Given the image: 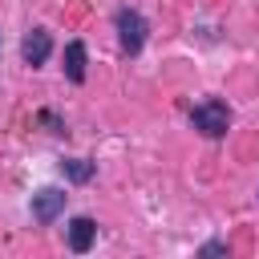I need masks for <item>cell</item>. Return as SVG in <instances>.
<instances>
[{
  "mask_svg": "<svg viewBox=\"0 0 259 259\" xmlns=\"http://www.w3.org/2000/svg\"><path fill=\"white\" fill-rule=\"evenodd\" d=\"M190 121H194L198 134H206V138H223L227 125H231V109H227V101L210 97V101H202V105L190 109Z\"/></svg>",
  "mask_w": 259,
  "mask_h": 259,
  "instance_id": "6da1fadb",
  "label": "cell"
},
{
  "mask_svg": "<svg viewBox=\"0 0 259 259\" xmlns=\"http://www.w3.org/2000/svg\"><path fill=\"white\" fill-rule=\"evenodd\" d=\"M117 40H121V49L134 57V53H142V45H146V20L134 12V8H121L117 12Z\"/></svg>",
  "mask_w": 259,
  "mask_h": 259,
  "instance_id": "7a4b0ae2",
  "label": "cell"
},
{
  "mask_svg": "<svg viewBox=\"0 0 259 259\" xmlns=\"http://www.w3.org/2000/svg\"><path fill=\"white\" fill-rule=\"evenodd\" d=\"M65 190H57V186H45V190H36L32 194V219L36 223H53L61 210H65Z\"/></svg>",
  "mask_w": 259,
  "mask_h": 259,
  "instance_id": "3957f363",
  "label": "cell"
},
{
  "mask_svg": "<svg viewBox=\"0 0 259 259\" xmlns=\"http://www.w3.org/2000/svg\"><path fill=\"white\" fill-rule=\"evenodd\" d=\"M49 53H53V40H49V32L45 28H32L24 40H20V57H24V65H45L49 61Z\"/></svg>",
  "mask_w": 259,
  "mask_h": 259,
  "instance_id": "277c9868",
  "label": "cell"
},
{
  "mask_svg": "<svg viewBox=\"0 0 259 259\" xmlns=\"http://www.w3.org/2000/svg\"><path fill=\"white\" fill-rule=\"evenodd\" d=\"M93 235H97V223H93V219H85V214H81V219H73V223H69V247H73L77 255L93 247Z\"/></svg>",
  "mask_w": 259,
  "mask_h": 259,
  "instance_id": "5b68a950",
  "label": "cell"
},
{
  "mask_svg": "<svg viewBox=\"0 0 259 259\" xmlns=\"http://www.w3.org/2000/svg\"><path fill=\"white\" fill-rule=\"evenodd\" d=\"M65 77H69L73 85L85 81V45H81V40H69V45H65Z\"/></svg>",
  "mask_w": 259,
  "mask_h": 259,
  "instance_id": "8992f818",
  "label": "cell"
},
{
  "mask_svg": "<svg viewBox=\"0 0 259 259\" xmlns=\"http://www.w3.org/2000/svg\"><path fill=\"white\" fill-rule=\"evenodd\" d=\"M61 170H65V178H73V182H89V178H93V162H85V158H65Z\"/></svg>",
  "mask_w": 259,
  "mask_h": 259,
  "instance_id": "52a82bcc",
  "label": "cell"
},
{
  "mask_svg": "<svg viewBox=\"0 0 259 259\" xmlns=\"http://www.w3.org/2000/svg\"><path fill=\"white\" fill-rule=\"evenodd\" d=\"M202 255H227V243H206Z\"/></svg>",
  "mask_w": 259,
  "mask_h": 259,
  "instance_id": "ba28073f",
  "label": "cell"
}]
</instances>
